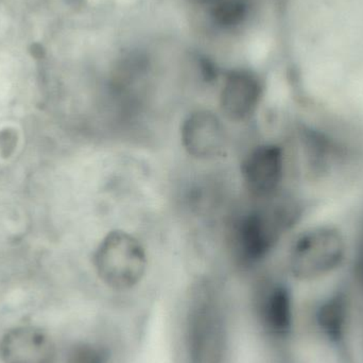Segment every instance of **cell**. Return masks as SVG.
Listing matches in <instances>:
<instances>
[{"label":"cell","instance_id":"1","mask_svg":"<svg viewBox=\"0 0 363 363\" xmlns=\"http://www.w3.org/2000/svg\"><path fill=\"white\" fill-rule=\"evenodd\" d=\"M147 264L142 243L123 230L108 233L94 254L96 273L106 286L115 290L135 287L145 277Z\"/></svg>","mask_w":363,"mask_h":363},{"label":"cell","instance_id":"2","mask_svg":"<svg viewBox=\"0 0 363 363\" xmlns=\"http://www.w3.org/2000/svg\"><path fill=\"white\" fill-rule=\"evenodd\" d=\"M345 256V238L337 228H313L294 242L290 252V270L301 281H313L338 268Z\"/></svg>","mask_w":363,"mask_h":363},{"label":"cell","instance_id":"3","mask_svg":"<svg viewBox=\"0 0 363 363\" xmlns=\"http://www.w3.org/2000/svg\"><path fill=\"white\" fill-rule=\"evenodd\" d=\"M296 213L286 205L247 213L237 222L234 230L235 250L239 259L253 264L264 259L281 233L294 223Z\"/></svg>","mask_w":363,"mask_h":363},{"label":"cell","instance_id":"4","mask_svg":"<svg viewBox=\"0 0 363 363\" xmlns=\"http://www.w3.org/2000/svg\"><path fill=\"white\" fill-rule=\"evenodd\" d=\"M60 350L49 330L21 322L0 335V363H59Z\"/></svg>","mask_w":363,"mask_h":363},{"label":"cell","instance_id":"5","mask_svg":"<svg viewBox=\"0 0 363 363\" xmlns=\"http://www.w3.org/2000/svg\"><path fill=\"white\" fill-rule=\"evenodd\" d=\"M188 324L190 363H220L222 330L213 305L199 303L190 313Z\"/></svg>","mask_w":363,"mask_h":363},{"label":"cell","instance_id":"6","mask_svg":"<svg viewBox=\"0 0 363 363\" xmlns=\"http://www.w3.org/2000/svg\"><path fill=\"white\" fill-rule=\"evenodd\" d=\"M241 174L253 196L266 198L274 194L284 176V153L277 145H262L243 160Z\"/></svg>","mask_w":363,"mask_h":363},{"label":"cell","instance_id":"7","mask_svg":"<svg viewBox=\"0 0 363 363\" xmlns=\"http://www.w3.org/2000/svg\"><path fill=\"white\" fill-rule=\"evenodd\" d=\"M225 130L221 119L207 110L188 115L181 128V140L188 155L196 159L208 160L222 152L225 143Z\"/></svg>","mask_w":363,"mask_h":363},{"label":"cell","instance_id":"8","mask_svg":"<svg viewBox=\"0 0 363 363\" xmlns=\"http://www.w3.org/2000/svg\"><path fill=\"white\" fill-rule=\"evenodd\" d=\"M262 87L255 74L235 70L226 77L220 94V108L226 118L243 121L257 110Z\"/></svg>","mask_w":363,"mask_h":363},{"label":"cell","instance_id":"9","mask_svg":"<svg viewBox=\"0 0 363 363\" xmlns=\"http://www.w3.org/2000/svg\"><path fill=\"white\" fill-rule=\"evenodd\" d=\"M262 318L273 334L283 336L289 332L292 323V301L285 286H277L267 294L262 304Z\"/></svg>","mask_w":363,"mask_h":363},{"label":"cell","instance_id":"10","mask_svg":"<svg viewBox=\"0 0 363 363\" xmlns=\"http://www.w3.org/2000/svg\"><path fill=\"white\" fill-rule=\"evenodd\" d=\"M347 303L341 296H332L320 306L318 323L322 332L333 341L342 338L347 321Z\"/></svg>","mask_w":363,"mask_h":363},{"label":"cell","instance_id":"11","mask_svg":"<svg viewBox=\"0 0 363 363\" xmlns=\"http://www.w3.org/2000/svg\"><path fill=\"white\" fill-rule=\"evenodd\" d=\"M305 157L313 174H322L330 168L335 155L334 146L317 132L306 131L303 136Z\"/></svg>","mask_w":363,"mask_h":363},{"label":"cell","instance_id":"12","mask_svg":"<svg viewBox=\"0 0 363 363\" xmlns=\"http://www.w3.org/2000/svg\"><path fill=\"white\" fill-rule=\"evenodd\" d=\"M63 363H110L111 352L106 345L91 340H77L60 353Z\"/></svg>","mask_w":363,"mask_h":363},{"label":"cell","instance_id":"13","mask_svg":"<svg viewBox=\"0 0 363 363\" xmlns=\"http://www.w3.org/2000/svg\"><path fill=\"white\" fill-rule=\"evenodd\" d=\"M247 14V6L243 0H219L213 4L211 16L222 27L238 25Z\"/></svg>","mask_w":363,"mask_h":363},{"label":"cell","instance_id":"14","mask_svg":"<svg viewBox=\"0 0 363 363\" xmlns=\"http://www.w3.org/2000/svg\"><path fill=\"white\" fill-rule=\"evenodd\" d=\"M200 1L206 2V4H215L216 2L219 1V0H200Z\"/></svg>","mask_w":363,"mask_h":363},{"label":"cell","instance_id":"15","mask_svg":"<svg viewBox=\"0 0 363 363\" xmlns=\"http://www.w3.org/2000/svg\"><path fill=\"white\" fill-rule=\"evenodd\" d=\"M360 269H362V273L363 275V256H362V264H360Z\"/></svg>","mask_w":363,"mask_h":363}]
</instances>
